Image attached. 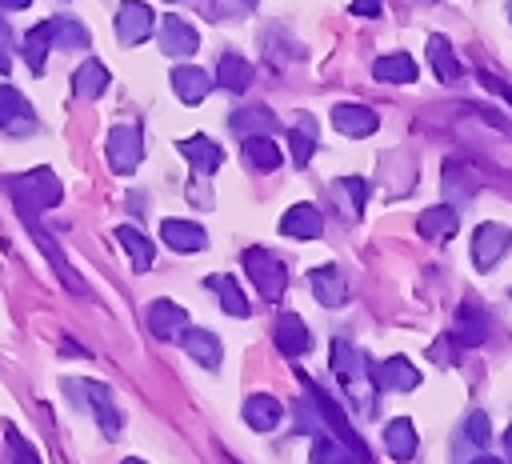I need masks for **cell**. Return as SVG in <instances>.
Wrapping results in <instances>:
<instances>
[{
    "mask_svg": "<svg viewBox=\"0 0 512 464\" xmlns=\"http://www.w3.org/2000/svg\"><path fill=\"white\" fill-rule=\"evenodd\" d=\"M4 184H8L12 204H16V212H20L24 224H32V220H40V212L56 208L60 204V192H64L60 180H56V172H48V168H32V172H20V176H8Z\"/></svg>",
    "mask_w": 512,
    "mask_h": 464,
    "instance_id": "obj_1",
    "label": "cell"
},
{
    "mask_svg": "<svg viewBox=\"0 0 512 464\" xmlns=\"http://www.w3.org/2000/svg\"><path fill=\"white\" fill-rule=\"evenodd\" d=\"M300 384H304L308 400L316 404V416H320V424H324V428H328V432H332L340 444H348V448L356 452V460H360V464H372V452H368V444L356 436V428L348 424L344 408H340V404H336V400H332V396H328V392H324V388H320L312 376H304V372H300Z\"/></svg>",
    "mask_w": 512,
    "mask_h": 464,
    "instance_id": "obj_2",
    "label": "cell"
},
{
    "mask_svg": "<svg viewBox=\"0 0 512 464\" xmlns=\"http://www.w3.org/2000/svg\"><path fill=\"white\" fill-rule=\"evenodd\" d=\"M328 364H332L336 380L344 384V392H352V400H356L364 412H372V400L364 396V384H368V360H364V352H360L356 344H348V340H332Z\"/></svg>",
    "mask_w": 512,
    "mask_h": 464,
    "instance_id": "obj_3",
    "label": "cell"
},
{
    "mask_svg": "<svg viewBox=\"0 0 512 464\" xmlns=\"http://www.w3.org/2000/svg\"><path fill=\"white\" fill-rule=\"evenodd\" d=\"M244 272L252 276V284L260 288L264 300H280L288 288V268L268 252V248H244Z\"/></svg>",
    "mask_w": 512,
    "mask_h": 464,
    "instance_id": "obj_4",
    "label": "cell"
},
{
    "mask_svg": "<svg viewBox=\"0 0 512 464\" xmlns=\"http://www.w3.org/2000/svg\"><path fill=\"white\" fill-rule=\"evenodd\" d=\"M64 388H68L72 400H84V404L96 412L104 436H120V412H116V404H112V392H108L100 380H64Z\"/></svg>",
    "mask_w": 512,
    "mask_h": 464,
    "instance_id": "obj_5",
    "label": "cell"
},
{
    "mask_svg": "<svg viewBox=\"0 0 512 464\" xmlns=\"http://www.w3.org/2000/svg\"><path fill=\"white\" fill-rule=\"evenodd\" d=\"M368 380L380 392H412V388H420V368L412 360H404V356H392V360L368 364Z\"/></svg>",
    "mask_w": 512,
    "mask_h": 464,
    "instance_id": "obj_6",
    "label": "cell"
},
{
    "mask_svg": "<svg viewBox=\"0 0 512 464\" xmlns=\"http://www.w3.org/2000/svg\"><path fill=\"white\" fill-rule=\"evenodd\" d=\"M140 160H144V136L136 128H128V124H116L108 132V164H112V172L128 176Z\"/></svg>",
    "mask_w": 512,
    "mask_h": 464,
    "instance_id": "obj_7",
    "label": "cell"
},
{
    "mask_svg": "<svg viewBox=\"0 0 512 464\" xmlns=\"http://www.w3.org/2000/svg\"><path fill=\"white\" fill-rule=\"evenodd\" d=\"M0 132H8V136H32L36 132L32 104L8 84H0Z\"/></svg>",
    "mask_w": 512,
    "mask_h": 464,
    "instance_id": "obj_8",
    "label": "cell"
},
{
    "mask_svg": "<svg viewBox=\"0 0 512 464\" xmlns=\"http://www.w3.org/2000/svg\"><path fill=\"white\" fill-rule=\"evenodd\" d=\"M508 248H512V228H504V224H480L472 232V260L480 272H488Z\"/></svg>",
    "mask_w": 512,
    "mask_h": 464,
    "instance_id": "obj_9",
    "label": "cell"
},
{
    "mask_svg": "<svg viewBox=\"0 0 512 464\" xmlns=\"http://www.w3.org/2000/svg\"><path fill=\"white\" fill-rule=\"evenodd\" d=\"M148 32H152V8L144 0H124L116 8V36H120V44L132 48V44L148 40Z\"/></svg>",
    "mask_w": 512,
    "mask_h": 464,
    "instance_id": "obj_10",
    "label": "cell"
},
{
    "mask_svg": "<svg viewBox=\"0 0 512 464\" xmlns=\"http://www.w3.org/2000/svg\"><path fill=\"white\" fill-rule=\"evenodd\" d=\"M148 332L156 340H176L188 332V312L176 300H152L148 304Z\"/></svg>",
    "mask_w": 512,
    "mask_h": 464,
    "instance_id": "obj_11",
    "label": "cell"
},
{
    "mask_svg": "<svg viewBox=\"0 0 512 464\" xmlns=\"http://www.w3.org/2000/svg\"><path fill=\"white\" fill-rule=\"evenodd\" d=\"M196 48H200V36L188 20H180V16L160 20V52L164 56H192Z\"/></svg>",
    "mask_w": 512,
    "mask_h": 464,
    "instance_id": "obj_12",
    "label": "cell"
},
{
    "mask_svg": "<svg viewBox=\"0 0 512 464\" xmlns=\"http://www.w3.org/2000/svg\"><path fill=\"white\" fill-rule=\"evenodd\" d=\"M332 124H336L340 136L360 140V136H372L380 120H376V112H372L368 104H336V108H332Z\"/></svg>",
    "mask_w": 512,
    "mask_h": 464,
    "instance_id": "obj_13",
    "label": "cell"
},
{
    "mask_svg": "<svg viewBox=\"0 0 512 464\" xmlns=\"http://www.w3.org/2000/svg\"><path fill=\"white\" fill-rule=\"evenodd\" d=\"M272 340H276V348H280L284 356H304L308 344H312V336H308V328H304V320H300L296 312H280V316H276Z\"/></svg>",
    "mask_w": 512,
    "mask_h": 464,
    "instance_id": "obj_14",
    "label": "cell"
},
{
    "mask_svg": "<svg viewBox=\"0 0 512 464\" xmlns=\"http://www.w3.org/2000/svg\"><path fill=\"white\" fill-rule=\"evenodd\" d=\"M228 128L236 136H272L276 132V112L264 108V104H244L228 116Z\"/></svg>",
    "mask_w": 512,
    "mask_h": 464,
    "instance_id": "obj_15",
    "label": "cell"
},
{
    "mask_svg": "<svg viewBox=\"0 0 512 464\" xmlns=\"http://www.w3.org/2000/svg\"><path fill=\"white\" fill-rule=\"evenodd\" d=\"M176 148H180V156H184L200 176H212V172L224 164V148H220L216 140H208V136H188V140H180Z\"/></svg>",
    "mask_w": 512,
    "mask_h": 464,
    "instance_id": "obj_16",
    "label": "cell"
},
{
    "mask_svg": "<svg viewBox=\"0 0 512 464\" xmlns=\"http://www.w3.org/2000/svg\"><path fill=\"white\" fill-rule=\"evenodd\" d=\"M416 228H420V236H424V240L444 244V240H452V236H456L460 220H456V208H452V204H432V208H424V212L416 216Z\"/></svg>",
    "mask_w": 512,
    "mask_h": 464,
    "instance_id": "obj_17",
    "label": "cell"
},
{
    "mask_svg": "<svg viewBox=\"0 0 512 464\" xmlns=\"http://www.w3.org/2000/svg\"><path fill=\"white\" fill-rule=\"evenodd\" d=\"M308 284H312V292H316V300H320L324 308H336V304L348 300V280H344V272H340L336 264L312 268V272H308Z\"/></svg>",
    "mask_w": 512,
    "mask_h": 464,
    "instance_id": "obj_18",
    "label": "cell"
},
{
    "mask_svg": "<svg viewBox=\"0 0 512 464\" xmlns=\"http://www.w3.org/2000/svg\"><path fill=\"white\" fill-rule=\"evenodd\" d=\"M280 232L284 236H296V240H316L324 232V216L312 208V204H292L284 216H280Z\"/></svg>",
    "mask_w": 512,
    "mask_h": 464,
    "instance_id": "obj_19",
    "label": "cell"
},
{
    "mask_svg": "<svg viewBox=\"0 0 512 464\" xmlns=\"http://www.w3.org/2000/svg\"><path fill=\"white\" fill-rule=\"evenodd\" d=\"M28 232H32V240L40 244V252L48 256V264H52V272H56V276L64 280V288H72V292H84V280H80V276H76V272L68 268V260H64V252H60V248H56V240H52V236L44 232V224H40V220H32V224H28Z\"/></svg>",
    "mask_w": 512,
    "mask_h": 464,
    "instance_id": "obj_20",
    "label": "cell"
},
{
    "mask_svg": "<svg viewBox=\"0 0 512 464\" xmlns=\"http://www.w3.org/2000/svg\"><path fill=\"white\" fill-rule=\"evenodd\" d=\"M452 336H456L464 348H476V344H484V340H488V312H484L480 304H472V300H468V304H460Z\"/></svg>",
    "mask_w": 512,
    "mask_h": 464,
    "instance_id": "obj_21",
    "label": "cell"
},
{
    "mask_svg": "<svg viewBox=\"0 0 512 464\" xmlns=\"http://www.w3.org/2000/svg\"><path fill=\"white\" fill-rule=\"evenodd\" d=\"M160 236H164V244L172 252H200L208 244V232L200 224H192V220H164Z\"/></svg>",
    "mask_w": 512,
    "mask_h": 464,
    "instance_id": "obj_22",
    "label": "cell"
},
{
    "mask_svg": "<svg viewBox=\"0 0 512 464\" xmlns=\"http://www.w3.org/2000/svg\"><path fill=\"white\" fill-rule=\"evenodd\" d=\"M208 84H212V76L204 68H196V64H176L172 68V88H176V96L184 104H200L204 92H208Z\"/></svg>",
    "mask_w": 512,
    "mask_h": 464,
    "instance_id": "obj_23",
    "label": "cell"
},
{
    "mask_svg": "<svg viewBox=\"0 0 512 464\" xmlns=\"http://www.w3.org/2000/svg\"><path fill=\"white\" fill-rule=\"evenodd\" d=\"M280 416H284V408H280V400L268 396V392H252V396L244 400V420H248L256 432H272V428L280 424Z\"/></svg>",
    "mask_w": 512,
    "mask_h": 464,
    "instance_id": "obj_24",
    "label": "cell"
},
{
    "mask_svg": "<svg viewBox=\"0 0 512 464\" xmlns=\"http://www.w3.org/2000/svg\"><path fill=\"white\" fill-rule=\"evenodd\" d=\"M180 344H184V352L196 360V364H204V368H220V340L208 332V328H188L184 336H180Z\"/></svg>",
    "mask_w": 512,
    "mask_h": 464,
    "instance_id": "obj_25",
    "label": "cell"
},
{
    "mask_svg": "<svg viewBox=\"0 0 512 464\" xmlns=\"http://www.w3.org/2000/svg\"><path fill=\"white\" fill-rule=\"evenodd\" d=\"M476 176L464 168V164H456V160H448L444 164V200L456 208V204H464V200H472L476 196Z\"/></svg>",
    "mask_w": 512,
    "mask_h": 464,
    "instance_id": "obj_26",
    "label": "cell"
},
{
    "mask_svg": "<svg viewBox=\"0 0 512 464\" xmlns=\"http://www.w3.org/2000/svg\"><path fill=\"white\" fill-rule=\"evenodd\" d=\"M116 240L124 244V252H128V260H132L136 272H148V268H152L156 248H152V240H148L144 232H136L132 224H120V228H116Z\"/></svg>",
    "mask_w": 512,
    "mask_h": 464,
    "instance_id": "obj_27",
    "label": "cell"
},
{
    "mask_svg": "<svg viewBox=\"0 0 512 464\" xmlns=\"http://www.w3.org/2000/svg\"><path fill=\"white\" fill-rule=\"evenodd\" d=\"M372 76H376L380 84H412V80H416V64H412V56H404V52H388V56H380V60L372 64Z\"/></svg>",
    "mask_w": 512,
    "mask_h": 464,
    "instance_id": "obj_28",
    "label": "cell"
},
{
    "mask_svg": "<svg viewBox=\"0 0 512 464\" xmlns=\"http://www.w3.org/2000/svg\"><path fill=\"white\" fill-rule=\"evenodd\" d=\"M244 160L256 172H276L284 156H280V144L272 136H244Z\"/></svg>",
    "mask_w": 512,
    "mask_h": 464,
    "instance_id": "obj_29",
    "label": "cell"
},
{
    "mask_svg": "<svg viewBox=\"0 0 512 464\" xmlns=\"http://www.w3.org/2000/svg\"><path fill=\"white\" fill-rule=\"evenodd\" d=\"M204 288L220 296V308H224L228 316H248V300H244V292H240L236 276H224V272H216V276H208V280H204Z\"/></svg>",
    "mask_w": 512,
    "mask_h": 464,
    "instance_id": "obj_30",
    "label": "cell"
},
{
    "mask_svg": "<svg viewBox=\"0 0 512 464\" xmlns=\"http://www.w3.org/2000/svg\"><path fill=\"white\" fill-rule=\"evenodd\" d=\"M428 64H432V72H436L444 84H456V80H460V60H456L448 36H432V40H428Z\"/></svg>",
    "mask_w": 512,
    "mask_h": 464,
    "instance_id": "obj_31",
    "label": "cell"
},
{
    "mask_svg": "<svg viewBox=\"0 0 512 464\" xmlns=\"http://www.w3.org/2000/svg\"><path fill=\"white\" fill-rule=\"evenodd\" d=\"M216 84L228 88V92H244V88L252 84V64H248L244 56H236V52L220 56V64H216Z\"/></svg>",
    "mask_w": 512,
    "mask_h": 464,
    "instance_id": "obj_32",
    "label": "cell"
},
{
    "mask_svg": "<svg viewBox=\"0 0 512 464\" xmlns=\"http://www.w3.org/2000/svg\"><path fill=\"white\" fill-rule=\"evenodd\" d=\"M72 88H76L80 100H96V96L108 88V68H104L100 60H84V64L76 68V76H72Z\"/></svg>",
    "mask_w": 512,
    "mask_h": 464,
    "instance_id": "obj_33",
    "label": "cell"
},
{
    "mask_svg": "<svg viewBox=\"0 0 512 464\" xmlns=\"http://www.w3.org/2000/svg\"><path fill=\"white\" fill-rule=\"evenodd\" d=\"M384 444H388V456L392 460H412L416 456V428H412V420H392L388 428H384Z\"/></svg>",
    "mask_w": 512,
    "mask_h": 464,
    "instance_id": "obj_34",
    "label": "cell"
},
{
    "mask_svg": "<svg viewBox=\"0 0 512 464\" xmlns=\"http://www.w3.org/2000/svg\"><path fill=\"white\" fill-rule=\"evenodd\" d=\"M48 44H52V20L36 24V28L24 36L20 52H24V64H28L32 72H40V68H44V52H48Z\"/></svg>",
    "mask_w": 512,
    "mask_h": 464,
    "instance_id": "obj_35",
    "label": "cell"
},
{
    "mask_svg": "<svg viewBox=\"0 0 512 464\" xmlns=\"http://www.w3.org/2000/svg\"><path fill=\"white\" fill-rule=\"evenodd\" d=\"M288 148H292V160H296L300 168L312 160V152H316V124H312V116L296 120V128L288 132Z\"/></svg>",
    "mask_w": 512,
    "mask_h": 464,
    "instance_id": "obj_36",
    "label": "cell"
},
{
    "mask_svg": "<svg viewBox=\"0 0 512 464\" xmlns=\"http://www.w3.org/2000/svg\"><path fill=\"white\" fill-rule=\"evenodd\" d=\"M312 464H360L356 452L348 444H340L336 436H316L312 440Z\"/></svg>",
    "mask_w": 512,
    "mask_h": 464,
    "instance_id": "obj_37",
    "label": "cell"
},
{
    "mask_svg": "<svg viewBox=\"0 0 512 464\" xmlns=\"http://www.w3.org/2000/svg\"><path fill=\"white\" fill-rule=\"evenodd\" d=\"M52 44L64 48V52L84 48L88 44V28L80 20H72V16H60V20H52Z\"/></svg>",
    "mask_w": 512,
    "mask_h": 464,
    "instance_id": "obj_38",
    "label": "cell"
},
{
    "mask_svg": "<svg viewBox=\"0 0 512 464\" xmlns=\"http://www.w3.org/2000/svg\"><path fill=\"white\" fill-rule=\"evenodd\" d=\"M4 440H8V456H12V464H40L36 448L16 432V424H4Z\"/></svg>",
    "mask_w": 512,
    "mask_h": 464,
    "instance_id": "obj_39",
    "label": "cell"
},
{
    "mask_svg": "<svg viewBox=\"0 0 512 464\" xmlns=\"http://www.w3.org/2000/svg\"><path fill=\"white\" fill-rule=\"evenodd\" d=\"M256 8V0H208V16H216V20H228V16H248Z\"/></svg>",
    "mask_w": 512,
    "mask_h": 464,
    "instance_id": "obj_40",
    "label": "cell"
},
{
    "mask_svg": "<svg viewBox=\"0 0 512 464\" xmlns=\"http://www.w3.org/2000/svg\"><path fill=\"white\" fill-rule=\"evenodd\" d=\"M460 436H464L468 444H476V448H480V444H488V436H492V428H488V416H484V412H472Z\"/></svg>",
    "mask_w": 512,
    "mask_h": 464,
    "instance_id": "obj_41",
    "label": "cell"
},
{
    "mask_svg": "<svg viewBox=\"0 0 512 464\" xmlns=\"http://www.w3.org/2000/svg\"><path fill=\"white\" fill-rule=\"evenodd\" d=\"M340 188L352 196V212H364V200H368V180L364 176H344Z\"/></svg>",
    "mask_w": 512,
    "mask_h": 464,
    "instance_id": "obj_42",
    "label": "cell"
},
{
    "mask_svg": "<svg viewBox=\"0 0 512 464\" xmlns=\"http://www.w3.org/2000/svg\"><path fill=\"white\" fill-rule=\"evenodd\" d=\"M0 72H12V32L0 16Z\"/></svg>",
    "mask_w": 512,
    "mask_h": 464,
    "instance_id": "obj_43",
    "label": "cell"
},
{
    "mask_svg": "<svg viewBox=\"0 0 512 464\" xmlns=\"http://www.w3.org/2000/svg\"><path fill=\"white\" fill-rule=\"evenodd\" d=\"M480 84H484V88H488V92H496V96H504V100H508V104H512V88H508V84H500V80H492V76H488V72H484V76H480Z\"/></svg>",
    "mask_w": 512,
    "mask_h": 464,
    "instance_id": "obj_44",
    "label": "cell"
},
{
    "mask_svg": "<svg viewBox=\"0 0 512 464\" xmlns=\"http://www.w3.org/2000/svg\"><path fill=\"white\" fill-rule=\"evenodd\" d=\"M352 12L356 16H376L380 12V0H352Z\"/></svg>",
    "mask_w": 512,
    "mask_h": 464,
    "instance_id": "obj_45",
    "label": "cell"
},
{
    "mask_svg": "<svg viewBox=\"0 0 512 464\" xmlns=\"http://www.w3.org/2000/svg\"><path fill=\"white\" fill-rule=\"evenodd\" d=\"M504 456H508V464H512V424L504 428Z\"/></svg>",
    "mask_w": 512,
    "mask_h": 464,
    "instance_id": "obj_46",
    "label": "cell"
},
{
    "mask_svg": "<svg viewBox=\"0 0 512 464\" xmlns=\"http://www.w3.org/2000/svg\"><path fill=\"white\" fill-rule=\"evenodd\" d=\"M128 200H132V212H144V196H140V192H132Z\"/></svg>",
    "mask_w": 512,
    "mask_h": 464,
    "instance_id": "obj_47",
    "label": "cell"
},
{
    "mask_svg": "<svg viewBox=\"0 0 512 464\" xmlns=\"http://www.w3.org/2000/svg\"><path fill=\"white\" fill-rule=\"evenodd\" d=\"M32 0H0V8H28Z\"/></svg>",
    "mask_w": 512,
    "mask_h": 464,
    "instance_id": "obj_48",
    "label": "cell"
},
{
    "mask_svg": "<svg viewBox=\"0 0 512 464\" xmlns=\"http://www.w3.org/2000/svg\"><path fill=\"white\" fill-rule=\"evenodd\" d=\"M472 464H504V460H496V456H476Z\"/></svg>",
    "mask_w": 512,
    "mask_h": 464,
    "instance_id": "obj_49",
    "label": "cell"
},
{
    "mask_svg": "<svg viewBox=\"0 0 512 464\" xmlns=\"http://www.w3.org/2000/svg\"><path fill=\"white\" fill-rule=\"evenodd\" d=\"M120 464H144V460H136V456H128V460H120Z\"/></svg>",
    "mask_w": 512,
    "mask_h": 464,
    "instance_id": "obj_50",
    "label": "cell"
},
{
    "mask_svg": "<svg viewBox=\"0 0 512 464\" xmlns=\"http://www.w3.org/2000/svg\"><path fill=\"white\" fill-rule=\"evenodd\" d=\"M508 16H512V0H508Z\"/></svg>",
    "mask_w": 512,
    "mask_h": 464,
    "instance_id": "obj_51",
    "label": "cell"
}]
</instances>
